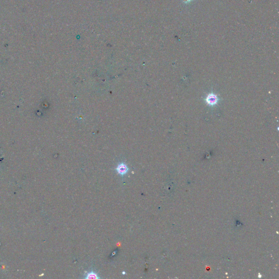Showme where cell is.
Instances as JSON below:
<instances>
[{
    "label": "cell",
    "instance_id": "cell-2",
    "mask_svg": "<svg viewBox=\"0 0 279 279\" xmlns=\"http://www.w3.org/2000/svg\"><path fill=\"white\" fill-rule=\"evenodd\" d=\"M218 101V98L216 95L213 93L209 94L206 98L207 103L210 105H214Z\"/></svg>",
    "mask_w": 279,
    "mask_h": 279
},
{
    "label": "cell",
    "instance_id": "cell-1",
    "mask_svg": "<svg viewBox=\"0 0 279 279\" xmlns=\"http://www.w3.org/2000/svg\"><path fill=\"white\" fill-rule=\"evenodd\" d=\"M116 171L118 174L121 176H124L128 173V172L129 171V169L125 164L121 163L118 165L116 168Z\"/></svg>",
    "mask_w": 279,
    "mask_h": 279
},
{
    "label": "cell",
    "instance_id": "cell-3",
    "mask_svg": "<svg viewBox=\"0 0 279 279\" xmlns=\"http://www.w3.org/2000/svg\"><path fill=\"white\" fill-rule=\"evenodd\" d=\"M85 279H99V277L98 276L97 274L94 271H91L86 275L85 276Z\"/></svg>",
    "mask_w": 279,
    "mask_h": 279
}]
</instances>
